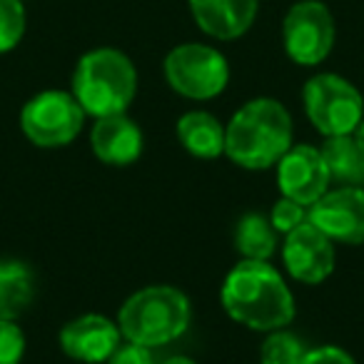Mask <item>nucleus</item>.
I'll return each instance as SVG.
<instances>
[{"label": "nucleus", "mask_w": 364, "mask_h": 364, "mask_svg": "<svg viewBox=\"0 0 364 364\" xmlns=\"http://www.w3.org/2000/svg\"><path fill=\"white\" fill-rule=\"evenodd\" d=\"M282 264L284 272L299 284H322L337 264L334 242L314 228L312 223H302L282 240Z\"/></svg>", "instance_id": "9d476101"}, {"label": "nucleus", "mask_w": 364, "mask_h": 364, "mask_svg": "<svg viewBox=\"0 0 364 364\" xmlns=\"http://www.w3.org/2000/svg\"><path fill=\"white\" fill-rule=\"evenodd\" d=\"M193 21L215 41H237L255 26L259 0H188Z\"/></svg>", "instance_id": "4468645a"}, {"label": "nucleus", "mask_w": 364, "mask_h": 364, "mask_svg": "<svg viewBox=\"0 0 364 364\" xmlns=\"http://www.w3.org/2000/svg\"><path fill=\"white\" fill-rule=\"evenodd\" d=\"M70 92L95 120L127 112L137 95L135 63L117 48H92L73 70Z\"/></svg>", "instance_id": "20e7f679"}, {"label": "nucleus", "mask_w": 364, "mask_h": 364, "mask_svg": "<svg viewBox=\"0 0 364 364\" xmlns=\"http://www.w3.org/2000/svg\"><path fill=\"white\" fill-rule=\"evenodd\" d=\"M332 188H364V150L354 135L324 137L322 147Z\"/></svg>", "instance_id": "f3484780"}, {"label": "nucleus", "mask_w": 364, "mask_h": 364, "mask_svg": "<svg viewBox=\"0 0 364 364\" xmlns=\"http://www.w3.org/2000/svg\"><path fill=\"white\" fill-rule=\"evenodd\" d=\"M177 142L198 160H218L225 155V125L208 110H188L175 122Z\"/></svg>", "instance_id": "2eb2a0df"}, {"label": "nucleus", "mask_w": 364, "mask_h": 364, "mask_svg": "<svg viewBox=\"0 0 364 364\" xmlns=\"http://www.w3.org/2000/svg\"><path fill=\"white\" fill-rule=\"evenodd\" d=\"M272 170L279 195L304 205V208H312L332 188L327 162H324L319 147L314 145H304V142L292 145Z\"/></svg>", "instance_id": "1a4fd4ad"}, {"label": "nucleus", "mask_w": 364, "mask_h": 364, "mask_svg": "<svg viewBox=\"0 0 364 364\" xmlns=\"http://www.w3.org/2000/svg\"><path fill=\"white\" fill-rule=\"evenodd\" d=\"M354 140H357V142H359V147L364 150V120L359 122V127L354 130Z\"/></svg>", "instance_id": "a878e982"}, {"label": "nucleus", "mask_w": 364, "mask_h": 364, "mask_svg": "<svg viewBox=\"0 0 364 364\" xmlns=\"http://www.w3.org/2000/svg\"><path fill=\"white\" fill-rule=\"evenodd\" d=\"M302 105L309 125L322 137L354 135L364 120V97L354 82L337 73H317L302 87Z\"/></svg>", "instance_id": "423d86ee"}, {"label": "nucleus", "mask_w": 364, "mask_h": 364, "mask_svg": "<svg viewBox=\"0 0 364 364\" xmlns=\"http://www.w3.org/2000/svg\"><path fill=\"white\" fill-rule=\"evenodd\" d=\"M307 349V344L287 327L274 329L264 334V342L259 347V364H302Z\"/></svg>", "instance_id": "6ab92c4d"}, {"label": "nucleus", "mask_w": 364, "mask_h": 364, "mask_svg": "<svg viewBox=\"0 0 364 364\" xmlns=\"http://www.w3.org/2000/svg\"><path fill=\"white\" fill-rule=\"evenodd\" d=\"M162 364H198L193 357H185V354H175V357H167Z\"/></svg>", "instance_id": "393cba45"}, {"label": "nucleus", "mask_w": 364, "mask_h": 364, "mask_svg": "<svg viewBox=\"0 0 364 364\" xmlns=\"http://www.w3.org/2000/svg\"><path fill=\"white\" fill-rule=\"evenodd\" d=\"M28 13L23 0H0V55L16 50L26 38Z\"/></svg>", "instance_id": "aec40b11"}, {"label": "nucleus", "mask_w": 364, "mask_h": 364, "mask_svg": "<svg viewBox=\"0 0 364 364\" xmlns=\"http://www.w3.org/2000/svg\"><path fill=\"white\" fill-rule=\"evenodd\" d=\"M23 3H26V0H23Z\"/></svg>", "instance_id": "bb28decb"}, {"label": "nucleus", "mask_w": 364, "mask_h": 364, "mask_svg": "<svg viewBox=\"0 0 364 364\" xmlns=\"http://www.w3.org/2000/svg\"><path fill=\"white\" fill-rule=\"evenodd\" d=\"M334 38L337 26L322 0H297L282 21V46L294 65H322L332 53Z\"/></svg>", "instance_id": "6e6552de"}, {"label": "nucleus", "mask_w": 364, "mask_h": 364, "mask_svg": "<svg viewBox=\"0 0 364 364\" xmlns=\"http://www.w3.org/2000/svg\"><path fill=\"white\" fill-rule=\"evenodd\" d=\"M105 364H155V357H152L150 347H142V344L122 339L120 347L110 354V359Z\"/></svg>", "instance_id": "b1692460"}, {"label": "nucleus", "mask_w": 364, "mask_h": 364, "mask_svg": "<svg viewBox=\"0 0 364 364\" xmlns=\"http://www.w3.org/2000/svg\"><path fill=\"white\" fill-rule=\"evenodd\" d=\"M26 334L13 319H0V364H21L26 357Z\"/></svg>", "instance_id": "4be33fe9"}, {"label": "nucleus", "mask_w": 364, "mask_h": 364, "mask_svg": "<svg viewBox=\"0 0 364 364\" xmlns=\"http://www.w3.org/2000/svg\"><path fill=\"white\" fill-rule=\"evenodd\" d=\"M90 150L102 165L127 167L140 160L145 150V137L140 125L127 117V112L97 117L90 130Z\"/></svg>", "instance_id": "ddd939ff"}, {"label": "nucleus", "mask_w": 364, "mask_h": 364, "mask_svg": "<svg viewBox=\"0 0 364 364\" xmlns=\"http://www.w3.org/2000/svg\"><path fill=\"white\" fill-rule=\"evenodd\" d=\"M36 302V272L21 259H0V319H18Z\"/></svg>", "instance_id": "dca6fc26"}, {"label": "nucleus", "mask_w": 364, "mask_h": 364, "mask_svg": "<svg viewBox=\"0 0 364 364\" xmlns=\"http://www.w3.org/2000/svg\"><path fill=\"white\" fill-rule=\"evenodd\" d=\"M292 145V115L274 97H252L225 122V157L242 170H272Z\"/></svg>", "instance_id": "f03ea898"}, {"label": "nucleus", "mask_w": 364, "mask_h": 364, "mask_svg": "<svg viewBox=\"0 0 364 364\" xmlns=\"http://www.w3.org/2000/svg\"><path fill=\"white\" fill-rule=\"evenodd\" d=\"M235 250L240 259H259L269 262L279 247V232L272 228L267 215L262 213H245L235 225L232 235Z\"/></svg>", "instance_id": "a211bd4d"}, {"label": "nucleus", "mask_w": 364, "mask_h": 364, "mask_svg": "<svg viewBox=\"0 0 364 364\" xmlns=\"http://www.w3.org/2000/svg\"><path fill=\"white\" fill-rule=\"evenodd\" d=\"M162 75L175 95L193 102H208L230 85V63L208 43H182L162 60Z\"/></svg>", "instance_id": "39448f33"}, {"label": "nucleus", "mask_w": 364, "mask_h": 364, "mask_svg": "<svg viewBox=\"0 0 364 364\" xmlns=\"http://www.w3.org/2000/svg\"><path fill=\"white\" fill-rule=\"evenodd\" d=\"M85 110L68 90H43L21 110V130L36 147L58 150L77 140L85 125Z\"/></svg>", "instance_id": "0eeeda50"}, {"label": "nucleus", "mask_w": 364, "mask_h": 364, "mask_svg": "<svg viewBox=\"0 0 364 364\" xmlns=\"http://www.w3.org/2000/svg\"><path fill=\"white\" fill-rule=\"evenodd\" d=\"M269 223H272V228L279 232V237H284L287 232H292L294 228H299L302 223H307L309 220V208H304V205L294 203V200L289 198H282L279 195V200L272 205V210H269Z\"/></svg>", "instance_id": "412c9836"}, {"label": "nucleus", "mask_w": 364, "mask_h": 364, "mask_svg": "<svg viewBox=\"0 0 364 364\" xmlns=\"http://www.w3.org/2000/svg\"><path fill=\"white\" fill-rule=\"evenodd\" d=\"M309 223L334 245H364V188H329L309 208Z\"/></svg>", "instance_id": "9b49d317"}, {"label": "nucleus", "mask_w": 364, "mask_h": 364, "mask_svg": "<svg viewBox=\"0 0 364 364\" xmlns=\"http://www.w3.org/2000/svg\"><path fill=\"white\" fill-rule=\"evenodd\" d=\"M220 302L232 322L259 334L289 327L297 314L287 279L277 267L259 259H240L225 274Z\"/></svg>", "instance_id": "f257e3e1"}, {"label": "nucleus", "mask_w": 364, "mask_h": 364, "mask_svg": "<svg viewBox=\"0 0 364 364\" xmlns=\"http://www.w3.org/2000/svg\"><path fill=\"white\" fill-rule=\"evenodd\" d=\"M122 339L142 347H165L180 339L193 322V304L172 284H150L122 302L115 317Z\"/></svg>", "instance_id": "7ed1b4c3"}, {"label": "nucleus", "mask_w": 364, "mask_h": 364, "mask_svg": "<svg viewBox=\"0 0 364 364\" xmlns=\"http://www.w3.org/2000/svg\"><path fill=\"white\" fill-rule=\"evenodd\" d=\"M302 364H357V359L337 344H322V347H309Z\"/></svg>", "instance_id": "5701e85b"}, {"label": "nucleus", "mask_w": 364, "mask_h": 364, "mask_svg": "<svg viewBox=\"0 0 364 364\" xmlns=\"http://www.w3.org/2000/svg\"><path fill=\"white\" fill-rule=\"evenodd\" d=\"M120 342L122 332L115 319L95 312L70 319L58 334L63 354L80 364H105Z\"/></svg>", "instance_id": "f8f14e48"}]
</instances>
